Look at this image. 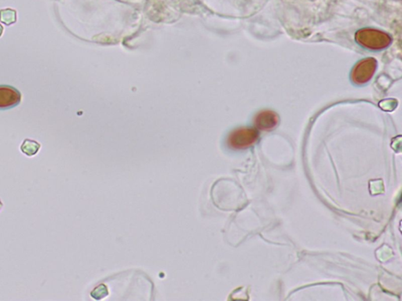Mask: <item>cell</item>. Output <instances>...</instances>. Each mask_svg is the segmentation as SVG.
Masks as SVG:
<instances>
[{
	"instance_id": "obj_1",
	"label": "cell",
	"mask_w": 402,
	"mask_h": 301,
	"mask_svg": "<svg viewBox=\"0 0 402 301\" xmlns=\"http://www.w3.org/2000/svg\"><path fill=\"white\" fill-rule=\"evenodd\" d=\"M357 40L361 45L373 50L385 48L391 42L390 36L387 34L369 29L358 32L357 34Z\"/></svg>"
},
{
	"instance_id": "obj_2",
	"label": "cell",
	"mask_w": 402,
	"mask_h": 301,
	"mask_svg": "<svg viewBox=\"0 0 402 301\" xmlns=\"http://www.w3.org/2000/svg\"><path fill=\"white\" fill-rule=\"evenodd\" d=\"M259 134L253 129L242 128L235 130L229 138V145L234 149H245L257 142Z\"/></svg>"
},
{
	"instance_id": "obj_3",
	"label": "cell",
	"mask_w": 402,
	"mask_h": 301,
	"mask_svg": "<svg viewBox=\"0 0 402 301\" xmlns=\"http://www.w3.org/2000/svg\"><path fill=\"white\" fill-rule=\"evenodd\" d=\"M21 93L9 86H0V109H9L21 102Z\"/></svg>"
},
{
	"instance_id": "obj_4",
	"label": "cell",
	"mask_w": 402,
	"mask_h": 301,
	"mask_svg": "<svg viewBox=\"0 0 402 301\" xmlns=\"http://www.w3.org/2000/svg\"><path fill=\"white\" fill-rule=\"evenodd\" d=\"M376 68V62L374 59H366L360 62L354 69L353 79L358 83L368 82L374 74Z\"/></svg>"
},
{
	"instance_id": "obj_5",
	"label": "cell",
	"mask_w": 402,
	"mask_h": 301,
	"mask_svg": "<svg viewBox=\"0 0 402 301\" xmlns=\"http://www.w3.org/2000/svg\"><path fill=\"white\" fill-rule=\"evenodd\" d=\"M278 116L273 112H266L258 115L255 119V124L262 130H270L278 125Z\"/></svg>"
},
{
	"instance_id": "obj_6",
	"label": "cell",
	"mask_w": 402,
	"mask_h": 301,
	"mask_svg": "<svg viewBox=\"0 0 402 301\" xmlns=\"http://www.w3.org/2000/svg\"><path fill=\"white\" fill-rule=\"evenodd\" d=\"M40 149H41V145L39 142H36L35 140L29 139V138L24 139L20 148L21 152L28 157L35 156L36 154L39 153Z\"/></svg>"
},
{
	"instance_id": "obj_7",
	"label": "cell",
	"mask_w": 402,
	"mask_h": 301,
	"mask_svg": "<svg viewBox=\"0 0 402 301\" xmlns=\"http://www.w3.org/2000/svg\"><path fill=\"white\" fill-rule=\"evenodd\" d=\"M0 21L6 25H10L16 21V13L12 9H4L0 12Z\"/></svg>"
},
{
	"instance_id": "obj_8",
	"label": "cell",
	"mask_w": 402,
	"mask_h": 301,
	"mask_svg": "<svg viewBox=\"0 0 402 301\" xmlns=\"http://www.w3.org/2000/svg\"><path fill=\"white\" fill-rule=\"evenodd\" d=\"M2 209H3V203H2V200L0 199V212L2 211Z\"/></svg>"
},
{
	"instance_id": "obj_9",
	"label": "cell",
	"mask_w": 402,
	"mask_h": 301,
	"mask_svg": "<svg viewBox=\"0 0 402 301\" xmlns=\"http://www.w3.org/2000/svg\"><path fill=\"white\" fill-rule=\"evenodd\" d=\"M2 32H3V28L2 25L0 24V36H2Z\"/></svg>"
}]
</instances>
